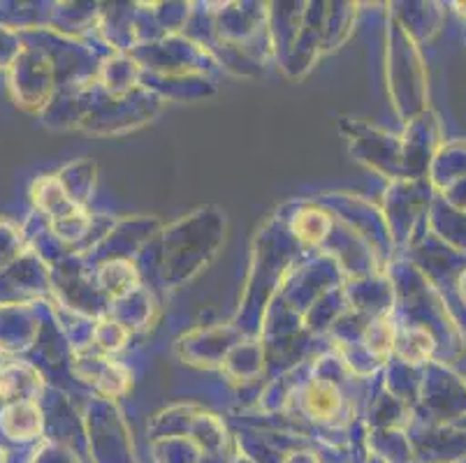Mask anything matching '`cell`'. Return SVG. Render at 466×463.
Listing matches in <instances>:
<instances>
[{"instance_id": "1", "label": "cell", "mask_w": 466, "mask_h": 463, "mask_svg": "<svg viewBox=\"0 0 466 463\" xmlns=\"http://www.w3.org/2000/svg\"><path fill=\"white\" fill-rule=\"evenodd\" d=\"M304 403H307V410L313 418L329 419L337 415L339 406H341V398H339V392L329 385V382L316 380L309 385Z\"/></svg>"}, {"instance_id": "2", "label": "cell", "mask_w": 466, "mask_h": 463, "mask_svg": "<svg viewBox=\"0 0 466 463\" xmlns=\"http://www.w3.org/2000/svg\"><path fill=\"white\" fill-rule=\"evenodd\" d=\"M457 7H460V12H461V15L466 16V5H457Z\"/></svg>"}]
</instances>
